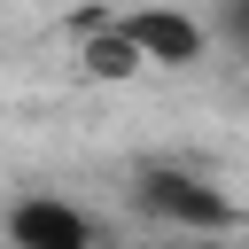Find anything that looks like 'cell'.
Instances as JSON below:
<instances>
[{"mask_svg": "<svg viewBox=\"0 0 249 249\" xmlns=\"http://www.w3.org/2000/svg\"><path fill=\"white\" fill-rule=\"evenodd\" d=\"M132 202H140V218H156L171 233H233L241 226V202L210 171H187V163H148L132 179Z\"/></svg>", "mask_w": 249, "mask_h": 249, "instance_id": "cell-1", "label": "cell"}, {"mask_svg": "<svg viewBox=\"0 0 249 249\" xmlns=\"http://www.w3.org/2000/svg\"><path fill=\"white\" fill-rule=\"evenodd\" d=\"M124 31L140 39V54H148L156 70H195V62L210 54V23L187 16V8H171V0H140V8H124Z\"/></svg>", "mask_w": 249, "mask_h": 249, "instance_id": "cell-2", "label": "cell"}, {"mask_svg": "<svg viewBox=\"0 0 249 249\" xmlns=\"http://www.w3.org/2000/svg\"><path fill=\"white\" fill-rule=\"evenodd\" d=\"M101 226L62 195H16L8 202V249H93Z\"/></svg>", "mask_w": 249, "mask_h": 249, "instance_id": "cell-3", "label": "cell"}, {"mask_svg": "<svg viewBox=\"0 0 249 249\" xmlns=\"http://www.w3.org/2000/svg\"><path fill=\"white\" fill-rule=\"evenodd\" d=\"M140 70H156L140 54V39L124 31V16H78V78L93 86H132Z\"/></svg>", "mask_w": 249, "mask_h": 249, "instance_id": "cell-4", "label": "cell"}, {"mask_svg": "<svg viewBox=\"0 0 249 249\" xmlns=\"http://www.w3.org/2000/svg\"><path fill=\"white\" fill-rule=\"evenodd\" d=\"M218 23H226V39L249 54V0H226V16H218Z\"/></svg>", "mask_w": 249, "mask_h": 249, "instance_id": "cell-5", "label": "cell"}, {"mask_svg": "<svg viewBox=\"0 0 249 249\" xmlns=\"http://www.w3.org/2000/svg\"><path fill=\"white\" fill-rule=\"evenodd\" d=\"M93 249H101V241H93Z\"/></svg>", "mask_w": 249, "mask_h": 249, "instance_id": "cell-6", "label": "cell"}]
</instances>
